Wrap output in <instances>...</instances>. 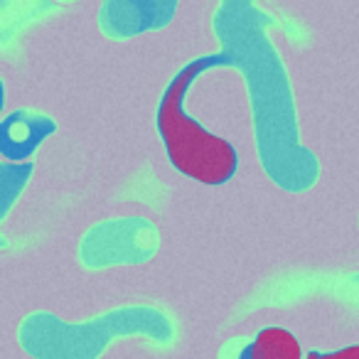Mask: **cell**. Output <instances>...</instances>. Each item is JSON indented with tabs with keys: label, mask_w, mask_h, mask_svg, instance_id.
<instances>
[{
	"label": "cell",
	"mask_w": 359,
	"mask_h": 359,
	"mask_svg": "<svg viewBox=\"0 0 359 359\" xmlns=\"http://www.w3.org/2000/svg\"><path fill=\"white\" fill-rule=\"evenodd\" d=\"M212 65H219V60L217 57L197 60L170 81L158 106V130L165 153L177 172L202 185L217 187L234 177L239 168V153L229 140L207 130L185 111V94L190 84L200 72Z\"/></svg>",
	"instance_id": "cell-1"
},
{
	"label": "cell",
	"mask_w": 359,
	"mask_h": 359,
	"mask_svg": "<svg viewBox=\"0 0 359 359\" xmlns=\"http://www.w3.org/2000/svg\"><path fill=\"white\" fill-rule=\"evenodd\" d=\"M298 337L285 327H264L244 349L239 359H305Z\"/></svg>",
	"instance_id": "cell-2"
},
{
	"label": "cell",
	"mask_w": 359,
	"mask_h": 359,
	"mask_svg": "<svg viewBox=\"0 0 359 359\" xmlns=\"http://www.w3.org/2000/svg\"><path fill=\"white\" fill-rule=\"evenodd\" d=\"M305 359H359V344L337 349V352H313Z\"/></svg>",
	"instance_id": "cell-3"
}]
</instances>
